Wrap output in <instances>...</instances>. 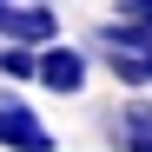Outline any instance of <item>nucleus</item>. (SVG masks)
Masks as SVG:
<instances>
[{
  "instance_id": "obj_1",
  "label": "nucleus",
  "mask_w": 152,
  "mask_h": 152,
  "mask_svg": "<svg viewBox=\"0 0 152 152\" xmlns=\"http://www.w3.org/2000/svg\"><path fill=\"white\" fill-rule=\"evenodd\" d=\"M0 40L53 46L60 40V20H53V7H40V0H0Z\"/></svg>"
},
{
  "instance_id": "obj_3",
  "label": "nucleus",
  "mask_w": 152,
  "mask_h": 152,
  "mask_svg": "<svg viewBox=\"0 0 152 152\" xmlns=\"http://www.w3.org/2000/svg\"><path fill=\"white\" fill-rule=\"evenodd\" d=\"M86 73H93V60H86L73 40H53V46H40V86H46V93H60V99L86 93Z\"/></svg>"
},
{
  "instance_id": "obj_5",
  "label": "nucleus",
  "mask_w": 152,
  "mask_h": 152,
  "mask_svg": "<svg viewBox=\"0 0 152 152\" xmlns=\"http://www.w3.org/2000/svg\"><path fill=\"white\" fill-rule=\"evenodd\" d=\"M0 80H40V46H20V40H0Z\"/></svg>"
},
{
  "instance_id": "obj_2",
  "label": "nucleus",
  "mask_w": 152,
  "mask_h": 152,
  "mask_svg": "<svg viewBox=\"0 0 152 152\" xmlns=\"http://www.w3.org/2000/svg\"><path fill=\"white\" fill-rule=\"evenodd\" d=\"M0 152H53V126L27 99H0Z\"/></svg>"
},
{
  "instance_id": "obj_6",
  "label": "nucleus",
  "mask_w": 152,
  "mask_h": 152,
  "mask_svg": "<svg viewBox=\"0 0 152 152\" xmlns=\"http://www.w3.org/2000/svg\"><path fill=\"white\" fill-rule=\"evenodd\" d=\"M119 20H139V27H152V0H119Z\"/></svg>"
},
{
  "instance_id": "obj_4",
  "label": "nucleus",
  "mask_w": 152,
  "mask_h": 152,
  "mask_svg": "<svg viewBox=\"0 0 152 152\" xmlns=\"http://www.w3.org/2000/svg\"><path fill=\"white\" fill-rule=\"evenodd\" d=\"M119 152H152V106L145 99H126V113H119Z\"/></svg>"
}]
</instances>
